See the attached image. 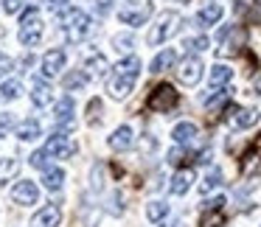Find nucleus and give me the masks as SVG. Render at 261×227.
Wrapping results in <instances>:
<instances>
[{"mask_svg": "<svg viewBox=\"0 0 261 227\" xmlns=\"http://www.w3.org/2000/svg\"><path fill=\"white\" fill-rule=\"evenodd\" d=\"M138 73H141V59H138V56H124L113 68V73H110L107 93L115 98V101H124V98L132 93V87H135Z\"/></svg>", "mask_w": 261, "mask_h": 227, "instance_id": "obj_1", "label": "nucleus"}, {"mask_svg": "<svg viewBox=\"0 0 261 227\" xmlns=\"http://www.w3.org/2000/svg\"><path fill=\"white\" fill-rule=\"evenodd\" d=\"M90 31H93L90 14L82 12V9H68V14H65V20H62V37H65V42L79 45V42H85L87 37H90Z\"/></svg>", "mask_w": 261, "mask_h": 227, "instance_id": "obj_2", "label": "nucleus"}, {"mask_svg": "<svg viewBox=\"0 0 261 227\" xmlns=\"http://www.w3.org/2000/svg\"><path fill=\"white\" fill-rule=\"evenodd\" d=\"M180 14L177 12H163V14H158V20H154V25H152V31H149V37H146V42L152 48H158V45H163L166 40H169L171 34H177V29H180Z\"/></svg>", "mask_w": 261, "mask_h": 227, "instance_id": "obj_3", "label": "nucleus"}, {"mask_svg": "<svg viewBox=\"0 0 261 227\" xmlns=\"http://www.w3.org/2000/svg\"><path fill=\"white\" fill-rule=\"evenodd\" d=\"M20 42L25 48H34L42 42V14L37 9H25V14L20 17Z\"/></svg>", "mask_w": 261, "mask_h": 227, "instance_id": "obj_4", "label": "nucleus"}, {"mask_svg": "<svg viewBox=\"0 0 261 227\" xmlns=\"http://www.w3.org/2000/svg\"><path fill=\"white\" fill-rule=\"evenodd\" d=\"M177 101H180V96L174 93L171 84H158L152 90V96H149V107H152L154 112H169V109L177 107Z\"/></svg>", "mask_w": 261, "mask_h": 227, "instance_id": "obj_5", "label": "nucleus"}, {"mask_svg": "<svg viewBox=\"0 0 261 227\" xmlns=\"http://www.w3.org/2000/svg\"><path fill=\"white\" fill-rule=\"evenodd\" d=\"M202 59L199 56H188V59H182L180 62V68H177V79L182 81L186 87H194V84H199V79H202Z\"/></svg>", "mask_w": 261, "mask_h": 227, "instance_id": "obj_6", "label": "nucleus"}, {"mask_svg": "<svg viewBox=\"0 0 261 227\" xmlns=\"http://www.w3.org/2000/svg\"><path fill=\"white\" fill-rule=\"evenodd\" d=\"M42 152H45L48 157L65 160V157H70V154L76 152V143L70 140V137H65V135H54V137H48V143L42 146Z\"/></svg>", "mask_w": 261, "mask_h": 227, "instance_id": "obj_7", "label": "nucleus"}, {"mask_svg": "<svg viewBox=\"0 0 261 227\" xmlns=\"http://www.w3.org/2000/svg\"><path fill=\"white\" fill-rule=\"evenodd\" d=\"M59 221H62V208L57 202L42 205V210L31 216V227H59Z\"/></svg>", "mask_w": 261, "mask_h": 227, "instance_id": "obj_8", "label": "nucleus"}, {"mask_svg": "<svg viewBox=\"0 0 261 227\" xmlns=\"http://www.w3.org/2000/svg\"><path fill=\"white\" fill-rule=\"evenodd\" d=\"M65 62H68V56H65V51H59V48H51L48 53H42V62H40V68H42V73L51 79V76H59L65 70Z\"/></svg>", "mask_w": 261, "mask_h": 227, "instance_id": "obj_9", "label": "nucleus"}, {"mask_svg": "<svg viewBox=\"0 0 261 227\" xmlns=\"http://www.w3.org/2000/svg\"><path fill=\"white\" fill-rule=\"evenodd\" d=\"M227 121H230L233 129H250V126H255L261 121V112L255 107H239L233 109V115Z\"/></svg>", "mask_w": 261, "mask_h": 227, "instance_id": "obj_10", "label": "nucleus"}, {"mask_svg": "<svg viewBox=\"0 0 261 227\" xmlns=\"http://www.w3.org/2000/svg\"><path fill=\"white\" fill-rule=\"evenodd\" d=\"M37 196H40V191H37V185L31 180H20L17 185L12 188V199H14V205H34L37 202Z\"/></svg>", "mask_w": 261, "mask_h": 227, "instance_id": "obj_11", "label": "nucleus"}, {"mask_svg": "<svg viewBox=\"0 0 261 227\" xmlns=\"http://www.w3.org/2000/svg\"><path fill=\"white\" fill-rule=\"evenodd\" d=\"M242 42H244V34L239 29H233V25H230V29H222L219 31V45H222L219 51L222 53H236Z\"/></svg>", "mask_w": 261, "mask_h": 227, "instance_id": "obj_12", "label": "nucleus"}, {"mask_svg": "<svg viewBox=\"0 0 261 227\" xmlns=\"http://www.w3.org/2000/svg\"><path fill=\"white\" fill-rule=\"evenodd\" d=\"M132 143H135L132 126H118V129L110 135V149H113V152H126V149H132Z\"/></svg>", "mask_w": 261, "mask_h": 227, "instance_id": "obj_13", "label": "nucleus"}, {"mask_svg": "<svg viewBox=\"0 0 261 227\" xmlns=\"http://www.w3.org/2000/svg\"><path fill=\"white\" fill-rule=\"evenodd\" d=\"M149 14H152V6L149 3H143V6H138V9H124V12H118V17H121V23L124 25H143L149 20Z\"/></svg>", "mask_w": 261, "mask_h": 227, "instance_id": "obj_14", "label": "nucleus"}, {"mask_svg": "<svg viewBox=\"0 0 261 227\" xmlns=\"http://www.w3.org/2000/svg\"><path fill=\"white\" fill-rule=\"evenodd\" d=\"M222 14H225V9H222V3H208V6H202L197 12V25L199 29H208V25H216L222 20Z\"/></svg>", "mask_w": 261, "mask_h": 227, "instance_id": "obj_15", "label": "nucleus"}, {"mask_svg": "<svg viewBox=\"0 0 261 227\" xmlns=\"http://www.w3.org/2000/svg\"><path fill=\"white\" fill-rule=\"evenodd\" d=\"M107 70V59H104L101 51H90L85 56V76L87 79H98V76Z\"/></svg>", "mask_w": 261, "mask_h": 227, "instance_id": "obj_16", "label": "nucleus"}, {"mask_svg": "<svg viewBox=\"0 0 261 227\" xmlns=\"http://www.w3.org/2000/svg\"><path fill=\"white\" fill-rule=\"evenodd\" d=\"M191 182H194V171H177L174 177H171V185L169 191L174 193V196H186L188 191H191Z\"/></svg>", "mask_w": 261, "mask_h": 227, "instance_id": "obj_17", "label": "nucleus"}, {"mask_svg": "<svg viewBox=\"0 0 261 227\" xmlns=\"http://www.w3.org/2000/svg\"><path fill=\"white\" fill-rule=\"evenodd\" d=\"M171 137H174L177 146H186V143H191L194 137H197V124H191V121H180V124L171 129Z\"/></svg>", "mask_w": 261, "mask_h": 227, "instance_id": "obj_18", "label": "nucleus"}, {"mask_svg": "<svg viewBox=\"0 0 261 227\" xmlns=\"http://www.w3.org/2000/svg\"><path fill=\"white\" fill-rule=\"evenodd\" d=\"M174 62H177V51H171V48H163V51L154 53V59L149 62V70H152V73H163V70H169Z\"/></svg>", "mask_w": 261, "mask_h": 227, "instance_id": "obj_19", "label": "nucleus"}, {"mask_svg": "<svg viewBox=\"0 0 261 227\" xmlns=\"http://www.w3.org/2000/svg\"><path fill=\"white\" fill-rule=\"evenodd\" d=\"M14 135H17V140H37L42 135V126H40V121L29 118V121L14 126Z\"/></svg>", "mask_w": 261, "mask_h": 227, "instance_id": "obj_20", "label": "nucleus"}, {"mask_svg": "<svg viewBox=\"0 0 261 227\" xmlns=\"http://www.w3.org/2000/svg\"><path fill=\"white\" fill-rule=\"evenodd\" d=\"M17 174H20V160H14V157H3V160H0V188L9 185Z\"/></svg>", "mask_w": 261, "mask_h": 227, "instance_id": "obj_21", "label": "nucleus"}, {"mask_svg": "<svg viewBox=\"0 0 261 227\" xmlns=\"http://www.w3.org/2000/svg\"><path fill=\"white\" fill-rule=\"evenodd\" d=\"M230 79H233V70L227 68V65H214V68H211V73H208V81L214 87H225V84H230Z\"/></svg>", "mask_w": 261, "mask_h": 227, "instance_id": "obj_22", "label": "nucleus"}, {"mask_svg": "<svg viewBox=\"0 0 261 227\" xmlns=\"http://www.w3.org/2000/svg\"><path fill=\"white\" fill-rule=\"evenodd\" d=\"M73 109H76V101H73L70 96H65V98H59V101H57V107H54V115H57L59 124H68V121L73 118Z\"/></svg>", "mask_w": 261, "mask_h": 227, "instance_id": "obj_23", "label": "nucleus"}, {"mask_svg": "<svg viewBox=\"0 0 261 227\" xmlns=\"http://www.w3.org/2000/svg\"><path fill=\"white\" fill-rule=\"evenodd\" d=\"M31 101H34V107H48V104H51V87H48L42 79H37V81H34V90H31Z\"/></svg>", "mask_w": 261, "mask_h": 227, "instance_id": "obj_24", "label": "nucleus"}, {"mask_svg": "<svg viewBox=\"0 0 261 227\" xmlns=\"http://www.w3.org/2000/svg\"><path fill=\"white\" fill-rule=\"evenodd\" d=\"M42 185H45L48 191H59V188L65 185V171L62 168H45L42 171Z\"/></svg>", "mask_w": 261, "mask_h": 227, "instance_id": "obj_25", "label": "nucleus"}, {"mask_svg": "<svg viewBox=\"0 0 261 227\" xmlns=\"http://www.w3.org/2000/svg\"><path fill=\"white\" fill-rule=\"evenodd\" d=\"M87 81H90V79L85 76V70H68V73H65V81H62V84H65V90L73 93V90H82V87H87Z\"/></svg>", "mask_w": 261, "mask_h": 227, "instance_id": "obj_26", "label": "nucleus"}, {"mask_svg": "<svg viewBox=\"0 0 261 227\" xmlns=\"http://www.w3.org/2000/svg\"><path fill=\"white\" fill-rule=\"evenodd\" d=\"M166 216H169V205H166L163 199H152V202L146 205V219L149 221H163Z\"/></svg>", "mask_w": 261, "mask_h": 227, "instance_id": "obj_27", "label": "nucleus"}, {"mask_svg": "<svg viewBox=\"0 0 261 227\" xmlns=\"http://www.w3.org/2000/svg\"><path fill=\"white\" fill-rule=\"evenodd\" d=\"M219 185H222V168H211L208 174L202 177V182H199V193H211Z\"/></svg>", "mask_w": 261, "mask_h": 227, "instance_id": "obj_28", "label": "nucleus"}, {"mask_svg": "<svg viewBox=\"0 0 261 227\" xmlns=\"http://www.w3.org/2000/svg\"><path fill=\"white\" fill-rule=\"evenodd\" d=\"M20 93H23V81L20 79H9V81L0 84V98H3V101H14Z\"/></svg>", "mask_w": 261, "mask_h": 227, "instance_id": "obj_29", "label": "nucleus"}, {"mask_svg": "<svg viewBox=\"0 0 261 227\" xmlns=\"http://www.w3.org/2000/svg\"><path fill=\"white\" fill-rule=\"evenodd\" d=\"M113 48H115V51H121V53H129L132 48H135V37H132V34H115L113 37Z\"/></svg>", "mask_w": 261, "mask_h": 227, "instance_id": "obj_30", "label": "nucleus"}, {"mask_svg": "<svg viewBox=\"0 0 261 227\" xmlns=\"http://www.w3.org/2000/svg\"><path fill=\"white\" fill-rule=\"evenodd\" d=\"M208 45H211L208 37H202V34H199V37H191V40L182 42V48H186V51H191V53H202Z\"/></svg>", "mask_w": 261, "mask_h": 227, "instance_id": "obj_31", "label": "nucleus"}, {"mask_svg": "<svg viewBox=\"0 0 261 227\" xmlns=\"http://www.w3.org/2000/svg\"><path fill=\"white\" fill-rule=\"evenodd\" d=\"M87 112H90V118H87V124H90V126H98V124H101V98H90V104H87Z\"/></svg>", "mask_w": 261, "mask_h": 227, "instance_id": "obj_32", "label": "nucleus"}, {"mask_svg": "<svg viewBox=\"0 0 261 227\" xmlns=\"http://www.w3.org/2000/svg\"><path fill=\"white\" fill-rule=\"evenodd\" d=\"M107 210H110L113 216H121V213H124V193H121V191H113V193H110Z\"/></svg>", "mask_w": 261, "mask_h": 227, "instance_id": "obj_33", "label": "nucleus"}, {"mask_svg": "<svg viewBox=\"0 0 261 227\" xmlns=\"http://www.w3.org/2000/svg\"><path fill=\"white\" fill-rule=\"evenodd\" d=\"M225 221L222 210H205V219H202V227H219Z\"/></svg>", "mask_w": 261, "mask_h": 227, "instance_id": "obj_34", "label": "nucleus"}, {"mask_svg": "<svg viewBox=\"0 0 261 227\" xmlns=\"http://www.w3.org/2000/svg\"><path fill=\"white\" fill-rule=\"evenodd\" d=\"M14 129V115L12 112H0V137L9 135Z\"/></svg>", "mask_w": 261, "mask_h": 227, "instance_id": "obj_35", "label": "nucleus"}, {"mask_svg": "<svg viewBox=\"0 0 261 227\" xmlns=\"http://www.w3.org/2000/svg\"><path fill=\"white\" fill-rule=\"evenodd\" d=\"M244 174H247V177H258L261 174V157H250L247 163H244Z\"/></svg>", "mask_w": 261, "mask_h": 227, "instance_id": "obj_36", "label": "nucleus"}, {"mask_svg": "<svg viewBox=\"0 0 261 227\" xmlns=\"http://www.w3.org/2000/svg\"><path fill=\"white\" fill-rule=\"evenodd\" d=\"M14 70V62H12V56H6V53H0V79H6L9 73Z\"/></svg>", "mask_w": 261, "mask_h": 227, "instance_id": "obj_37", "label": "nucleus"}, {"mask_svg": "<svg viewBox=\"0 0 261 227\" xmlns=\"http://www.w3.org/2000/svg\"><path fill=\"white\" fill-rule=\"evenodd\" d=\"M101 174H104V168H101V165H96V168H93V177H90V188H93L96 193L104 188V182H101Z\"/></svg>", "mask_w": 261, "mask_h": 227, "instance_id": "obj_38", "label": "nucleus"}, {"mask_svg": "<svg viewBox=\"0 0 261 227\" xmlns=\"http://www.w3.org/2000/svg\"><path fill=\"white\" fill-rule=\"evenodd\" d=\"M42 3H45V9H48V12H65V9H68V3H70V0H42Z\"/></svg>", "mask_w": 261, "mask_h": 227, "instance_id": "obj_39", "label": "nucleus"}, {"mask_svg": "<svg viewBox=\"0 0 261 227\" xmlns=\"http://www.w3.org/2000/svg\"><path fill=\"white\" fill-rule=\"evenodd\" d=\"M45 163H48V154L42 152V149L31 154V165H34V168H45Z\"/></svg>", "mask_w": 261, "mask_h": 227, "instance_id": "obj_40", "label": "nucleus"}, {"mask_svg": "<svg viewBox=\"0 0 261 227\" xmlns=\"http://www.w3.org/2000/svg\"><path fill=\"white\" fill-rule=\"evenodd\" d=\"M23 9V0H3V12L6 14H17Z\"/></svg>", "mask_w": 261, "mask_h": 227, "instance_id": "obj_41", "label": "nucleus"}, {"mask_svg": "<svg viewBox=\"0 0 261 227\" xmlns=\"http://www.w3.org/2000/svg\"><path fill=\"white\" fill-rule=\"evenodd\" d=\"M225 208V196H214L211 202H205V210H222Z\"/></svg>", "mask_w": 261, "mask_h": 227, "instance_id": "obj_42", "label": "nucleus"}, {"mask_svg": "<svg viewBox=\"0 0 261 227\" xmlns=\"http://www.w3.org/2000/svg\"><path fill=\"white\" fill-rule=\"evenodd\" d=\"M110 9H113V0H98V12L101 14H107Z\"/></svg>", "mask_w": 261, "mask_h": 227, "instance_id": "obj_43", "label": "nucleus"}, {"mask_svg": "<svg viewBox=\"0 0 261 227\" xmlns=\"http://www.w3.org/2000/svg\"><path fill=\"white\" fill-rule=\"evenodd\" d=\"M250 20H253V23H258V20H261V3L255 6V12H250Z\"/></svg>", "mask_w": 261, "mask_h": 227, "instance_id": "obj_44", "label": "nucleus"}, {"mask_svg": "<svg viewBox=\"0 0 261 227\" xmlns=\"http://www.w3.org/2000/svg\"><path fill=\"white\" fill-rule=\"evenodd\" d=\"M163 227H182V221H171V224H163Z\"/></svg>", "mask_w": 261, "mask_h": 227, "instance_id": "obj_45", "label": "nucleus"}, {"mask_svg": "<svg viewBox=\"0 0 261 227\" xmlns=\"http://www.w3.org/2000/svg\"><path fill=\"white\" fill-rule=\"evenodd\" d=\"M258 93H261V84H258Z\"/></svg>", "mask_w": 261, "mask_h": 227, "instance_id": "obj_46", "label": "nucleus"}]
</instances>
